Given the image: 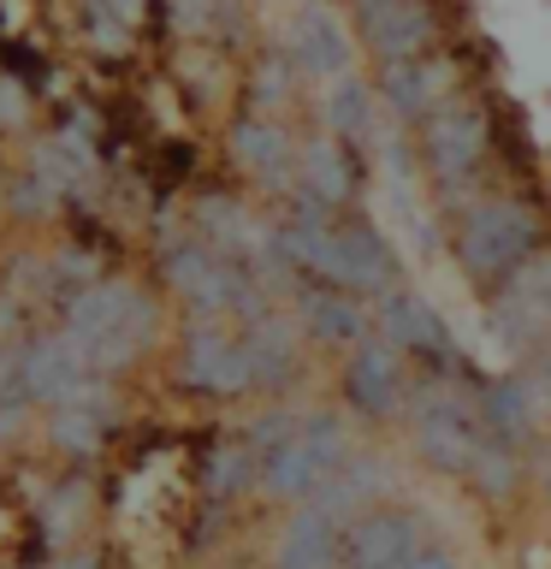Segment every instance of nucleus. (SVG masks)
Returning <instances> with one entry per match:
<instances>
[{
	"label": "nucleus",
	"instance_id": "obj_9",
	"mask_svg": "<svg viewBox=\"0 0 551 569\" xmlns=\"http://www.w3.org/2000/svg\"><path fill=\"white\" fill-rule=\"evenodd\" d=\"M302 327L309 338L320 345H344V350H362L368 345V309L355 297H344L338 284H314V291H302Z\"/></svg>",
	"mask_w": 551,
	"mask_h": 569
},
{
	"label": "nucleus",
	"instance_id": "obj_11",
	"mask_svg": "<svg viewBox=\"0 0 551 569\" xmlns=\"http://www.w3.org/2000/svg\"><path fill=\"white\" fill-rule=\"evenodd\" d=\"M297 48H302V66L309 71H344L350 48H344V30H338V18L327 7H309L297 24Z\"/></svg>",
	"mask_w": 551,
	"mask_h": 569
},
{
	"label": "nucleus",
	"instance_id": "obj_14",
	"mask_svg": "<svg viewBox=\"0 0 551 569\" xmlns=\"http://www.w3.org/2000/svg\"><path fill=\"white\" fill-rule=\"evenodd\" d=\"M327 119H332V131H344V142H362L368 124H373L368 89H362V83H338L332 101H327Z\"/></svg>",
	"mask_w": 551,
	"mask_h": 569
},
{
	"label": "nucleus",
	"instance_id": "obj_8",
	"mask_svg": "<svg viewBox=\"0 0 551 569\" xmlns=\"http://www.w3.org/2000/svg\"><path fill=\"white\" fill-rule=\"evenodd\" d=\"M338 546H344V522L320 505H297V516L279 528L273 563L279 569H338Z\"/></svg>",
	"mask_w": 551,
	"mask_h": 569
},
{
	"label": "nucleus",
	"instance_id": "obj_12",
	"mask_svg": "<svg viewBox=\"0 0 551 569\" xmlns=\"http://www.w3.org/2000/svg\"><path fill=\"white\" fill-rule=\"evenodd\" d=\"M433 89H439V66L433 60H398L385 66V96L398 113H427L433 107Z\"/></svg>",
	"mask_w": 551,
	"mask_h": 569
},
{
	"label": "nucleus",
	"instance_id": "obj_17",
	"mask_svg": "<svg viewBox=\"0 0 551 569\" xmlns=\"http://www.w3.org/2000/svg\"><path fill=\"white\" fill-rule=\"evenodd\" d=\"M533 391H545V398H551V345L540 350V368H533V380H528Z\"/></svg>",
	"mask_w": 551,
	"mask_h": 569
},
{
	"label": "nucleus",
	"instance_id": "obj_1",
	"mask_svg": "<svg viewBox=\"0 0 551 569\" xmlns=\"http://www.w3.org/2000/svg\"><path fill=\"white\" fill-rule=\"evenodd\" d=\"M355 457L350 445V421L344 416H309L279 451L261 457V487L284 498V505H309L327 492V480Z\"/></svg>",
	"mask_w": 551,
	"mask_h": 569
},
{
	"label": "nucleus",
	"instance_id": "obj_4",
	"mask_svg": "<svg viewBox=\"0 0 551 569\" xmlns=\"http://www.w3.org/2000/svg\"><path fill=\"white\" fill-rule=\"evenodd\" d=\"M380 327H385V345L403 350V356H421V362H433L444 380H469V356H462L457 332L444 327V320L427 309L421 297L409 291H391L380 302Z\"/></svg>",
	"mask_w": 551,
	"mask_h": 569
},
{
	"label": "nucleus",
	"instance_id": "obj_13",
	"mask_svg": "<svg viewBox=\"0 0 551 569\" xmlns=\"http://www.w3.org/2000/svg\"><path fill=\"white\" fill-rule=\"evenodd\" d=\"M302 167H309L320 202H344L350 196V167H344V154H338V142H309V149H302Z\"/></svg>",
	"mask_w": 551,
	"mask_h": 569
},
{
	"label": "nucleus",
	"instance_id": "obj_2",
	"mask_svg": "<svg viewBox=\"0 0 551 569\" xmlns=\"http://www.w3.org/2000/svg\"><path fill=\"white\" fill-rule=\"evenodd\" d=\"M540 249V220L515 202H480L469 208V220L457 226V261L474 284H504Z\"/></svg>",
	"mask_w": 551,
	"mask_h": 569
},
{
	"label": "nucleus",
	"instance_id": "obj_16",
	"mask_svg": "<svg viewBox=\"0 0 551 569\" xmlns=\"http://www.w3.org/2000/svg\"><path fill=\"white\" fill-rule=\"evenodd\" d=\"M403 569H457V558L444 546H427V551H415V558H409Z\"/></svg>",
	"mask_w": 551,
	"mask_h": 569
},
{
	"label": "nucleus",
	"instance_id": "obj_7",
	"mask_svg": "<svg viewBox=\"0 0 551 569\" xmlns=\"http://www.w3.org/2000/svg\"><path fill=\"white\" fill-rule=\"evenodd\" d=\"M421 154H427V172H433L439 184H462V178L480 167V154H487V124H480L474 113H462V107L433 113L427 119Z\"/></svg>",
	"mask_w": 551,
	"mask_h": 569
},
{
	"label": "nucleus",
	"instance_id": "obj_6",
	"mask_svg": "<svg viewBox=\"0 0 551 569\" xmlns=\"http://www.w3.org/2000/svg\"><path fill=\"white\" fill-rule=\"evenodd\" d=\"M344 398H350L355 416L391 421V416L403 409V350H391L385 338H368L362 350H350Z\"/></svg>",
	"mask_w": 551,
	"mask_h": 569
},
{
	"label": "nucleus",
	"instance_id": "obj_3",
	"mask_svg": "<svg viewBox=\"0 0 551 569\" xmlns=\"http://www.w3.org/2000/svg\"><path fill=\"white\" fill-rule=\"evenodd\" d=\"M492 327L510 350H533L551 332V249H533L492 291Z\"/></svg>",
	"mask_w": 551,
	"mask_h": 569
},
{
	"label": "nucleus",
	"instance_id": "obj_10",
	"mask_svg": "<svg viewBox=\"0 0 551 569\" xmlns=\"http://www.w3.org/2000/svg\"><path fill=\"white\" fill-rule=\"evenodd\" d=\"M243 350H249L256 386H284L302 362V332H297V320H256L243 332Z\"/></svg>",
	"mask_w": 551,
	"mask_h": 569
},
{
	"label": "nucleus",
	"instance_id": "obj_5",
	"mask_svg": "<svg viewBox=\"0 0 551 569\" xmlns=\"http://www.w3.org/2000/svg\"><path fill=\"white\" fill-rule=\"evenodd\" d=\"M427 522L415 510H362L344 528V546H338V569H403L415 551H427Z\"/></svg>",
	"mask_w": 551,
	"mask_h": 569
},
{
	"label": "nucleus",
	"instance_id": "obj_15",
	"mask_svg": "<svg viewBox=\"0 0 551 569\" xmlns=\"http://www.w3.org/2000/svg\"><path fill=\"white\" fill-rule=\"evenodd\" d=\"M243 160H256L261 172H284L291 149H284V137H279V131H249V137H243Z\"/></svg>",
	"mask_w": 551,
	"mask_h": 569
}]
</instances>
